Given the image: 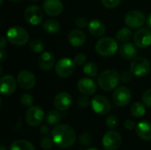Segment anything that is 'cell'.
Returning a JSON list of instances; mask_svg holds the SVG:
<instances>
[{"instance_id":"34","label":"cell","mask_w":151,"mask_h":150,"mask_svg":"<svg viewBox=\"0 0 151 150\" xmlns=\"http://www.w3.org/2000/svg\"><path fill=\"white\" fill-rule=\"evenodd\" d=\"M101 1L104 6H105L106 8L113 9V8H116L120 4L121 0H101Z\"/></svg>"},{"instance_id":"32","label":"cell","mask_w":151,"mask_h":150,"mask_svg":"<svg viewBox=\"0 0 151 150\" xmlns=\"http://www.w3.org/2000/svg\"><path fill=\"white\" fill-rule=\"evenodd\" d=\"M106 126L110 129H115L119 125V119L115 115L109 116L106 119Z\"/></svg>"},{"instance_id":"39","label":"cell","mask_w":151,"mask_h":150,"mask_svg":"<svg viewBox=\"0 0 151 150\" xmlns=\"http://www.w3.org/2000/svg\"><path fill=\"white\" fill-rule=\"evenodd\" d=\"M88 22L87 19L83 17H79L75 19V25L79 27V28H83L87 26Z\"/></svg>"},{"instance_id":"4","label":"cell","mask_w":151,"mask_h":150,"mask_svg":"<svg viewBox=\"0 0 151 150\" xmlns=\"http://www.w3.org/2000/svg\"><path fill=\"white\" fill-rule=\"evenodd\" d=\"M28 32L20 27H12L6 32V39L8 42L17 46L25 45L28 42Z\"/></svg>"},{"instance_id":"45","label":"cell","mask_w":151,"mask_h":150,"mask_svg":"<svg viewBox=\"0 0 151 150\" xmlns=\"http://www.w3.org/2000/svg\"><path fill=\"white\" fill-rule=\"evenodd\" d=\"M0 150H7V149L4 148V145H2V146H1V149H0Z\"/></svg>"},{"instance_id":"14","label":"cell","mask_w":151,"mask_h":150,"mask_svg":"<svg viewBox=\"0 0 151 150\" xmlns=\"http://www.w3.org/2000/svg\"><path fill=\"white\" fill-rule=\"evenodd\" d=\"M72 103H73L72 96L67 92H61L58 94L53 101L55 108L60 111H67L71 107Z\"/></svg>"},{"instance_id":"42","label":"cell","mask_w":151,"mask_h":150,"mask_svg":"<svg viewBox=\"0 0 151 150\" xmlns=\"http://www.w3.org/2000/svg\"><path fill=\"white\" fill-rule=\"evenodd\" d=\"M5 43H6L5 39H4V36H2V37H1V43H0V47H1V49H3V48L5 46Z\"/></svg>"},{"instance_id":"19","label":"cell","mask_w":151,"mask_h":150,"mask_svg":"<svg viewBox=\"0 0 151 150\" xmlns=\"http://www.w3.org/2000/svg\"><path fill=\"white\" fill-rule=\"evenodd\" d=\"M86 34L80 29H73L68 34V41L74 47H81L86 42Z\"/></svg>"},{"instance_id":"30","label":"cell","mask_w":151,"mask_h":150,"mask_svg":"<svg viewBox=\"0 0 151 150\" xmlns=\"http://www.w3.org/2000/svg\"><path fill=\"white\" fill-rule=\"evenodd\" d=\"M29 48L32 51L35 52V53H39L42 52L44 49V45L43 42L39 40V39H33L30 41L29 42Z\"/></svg>"},{"instance_id":"46","label":"cell","mask_w":151,"mask_h":150,"mask_svg":"<svg viewBox=\"0 0 151 150\" xmlns=\"http://www.w3.org/2000/svg\"><path fill=\"white\" fill-rule=\"evenodd\" d=\"M10 1H12V2H19L20 0H10Z\"/></svg>"},{"instance_id":"35","label":"cell","mask_w":151,"mask_h":150,"mask_svg":"<svg viewBox=\"0 0 151 150\" xmlns=\"http://www.w3.org/2000/svg\"><path fill=\"white\" fill-rule=\"evenodd\" d=\"M87 60V56L83 53H79L74 57L73 62L76 65H82Z\"/></svg>"},{"instance_id":"41","label":"cell","mask_w":151,"mask_h":150,"mask_svg":"<svg viewBox=\"0 0 151 150\" xmlns=\"http://www.w3.org/2000/svg\"><path fill=\"white\" fill-rule=\"evenodd\" d=\"M40 131H41V133H42V135H48V134H49V132H50V131H49L48 126H45V125H43V126H41Z\"/></svg>"},{"instance_id":"6","label":"cell","mask_w":151,"mask_h":150,"mask_svg":"<svg viewBox=\"0 0 151 150\" xmlns=\"http://www.w3.org/2000/svg\"><path fill=\"white\" fill-rule=\"evenodd\" d=\"M75 65H76L72 59L68 57H63L58 61L55 66L56 74L61 78H68L73 73Z\"/></svg>"},{"instance_id":"13","label":"cell","mask_w":151,"mask_h":150,"mask_svg":"<svg viewBox=\"0 0 151 150\" xmlns=\"http://www.w3.org/2000/svg\"><path fill=\"white\" fill-rule=\"evenodd\" d=\"M17 81L21 88L27 90L33 88L35 85V77L30 71L23 70L19 72L17 76Z\"/></svg>"},{"instance_id":"11","label":"cell","mask_w":151,"mask_h":150,"mask_svg":"<svg viewBox=\"0 0 151 150\" xmlns=\"http://www.w3.org/2000/svg\"><path fill=\"white\" fill-rule=\"evenodd\" d=\"M145 22V15L140 11H131L125 17V23L131 28H140Z\"/></svg>"},{"instance_id":"44","label":"cell","mask_w":151,"mask_h":150,"mask_svg":"<svg viewBox=\"0 0 151 150\" xmlns=\"http://www.w3.org/2000/svg\"><path fill=\"white\" fill-rule=\"evenodd\" d=\"M0 53H1V56H0V57H1V60H3V59H4V50H3V49H1V51H0Z\"/></svg>"},{"instance_id":"17","label":"cell","mask_w":151,"mask_h":150,"mask_svg":"<svg viewBox=\"0 0 151 150\" xmlns=\"http://www.w3.org/2000/svg\"><path fill=\"white\" fill-rule=\"evenodd\" d=\"M16 89V80L12 75H5L0 80V91L3 95H10Z\"/></svg>"},{"instance_id":"15","label":"cell","mask_w":151,"mask_h":150,"mask_svg":"<svg viewBox=\"0 0 151 150\" xmlns=\"http://www.w3.org/2000/svg\"><path fill=\"white\" fill-rule=\"evenodd\" d=\"M134 44L139 48H146L151 44V32L147 28H140L134 36Z\"/></svg>"},{"instance_id":"24","label":"cell","mask_w":151,"mask_h":150,"mask_svg":"<svg viewBox=\"0 0 151 150\" xmlns=\"http://www.w3.org/2000/svg\"><path fill=\"white\" fill-rule=\"evenodd\" d=\"M10 150H35V147L27 141L18 140L12 143Z\"/></svg>"},{"instance_id":"28","label":"cell","mask_w":151,"mask_h":150,"mask_svg":"<svg viewBox=\"0 0 151 150\" xmlns=\"http://www.w3.org/2000/svg\"><path fill=\"white\" fill-rule=\"evenodd\" d=\"M132 31L131 29L127 28V27H123L121 29H119L117 33V40L122 42H127V41H129L132 37Z\"/></svg>"},{"instance_id":"48","label":"cell","mask_w":151,"mask_h":150,"mask_svg":"<svg viewBox=\"0 0 151 150\" xmlns=\"http://www.w3.org/2000/svg\"><path fill=\"white\" fill-rule=\"evenodd\" d=\"M0 4H3V0H1V3H0Z\"/></svg>"},{"instance_id":"1","label":"cell","mask_w":151,"mask_h":150,"mask_svg":"<svg viewBox=\"0 0 151 150\" xmlns=\"http://www.w3.org/2000/svg\"><path fill=\"white\" fill-rule=\"evenodd\" d=\"M51 136L54 143L61 149L70 148L76 141V133L74 129L66 124L58 125L54 127Z\"/></svg>"},{"instance_id":"29","label":"cell","mask_w":151,"mask_h":150,"mask_svg":"<svg viewBox=\"0 0 151 150\" xmlns=\"http://www.w3.org/2000/svg\"><path fill=\"white\" fill-rule=\"evenodd\" d=\"M83 71L87 75L90 77H96L98 72V67L95 63L88 62L83 66Z\"/></svg>"},{"instance_id":"7","label":"cell","mask_w":151,"mask_h":150,"mask_svg":"<svg viewBox=\"0 0 151 150\" xmlns=\"http://www.w3.org/2000/svg\"><path fill=\"white\" fill-rule=\"evenodd\" d=\"M26 122L30 126L35 127L41 125L44 118L43 110L40 106H32L29 107L26 113Z\"/></svg>"},{"instance_id":"16","label":"cell","mask_w":151,"mask_h":150,"mask_svg":"<svg viewBox=\"0 0 151 150\" xmlns=\"http://www.w3.org/2000/svg\"><path fill=\"white\" fill-rule=\"evenodd\" d=\"M42 8L48 15L58 16L63 11V4L61 0H44Z\"/></svg>"},{"instance_id":"23","label":"cell","mask_w":151,"mask_h":150,"mask_svg":"<svg viewBox=\"0 0 151 150\" xmlns=\"http://www.w3.org/2000/svg\"><path fill=\"white\" fill-rule=\"evenodd\" d=\"M88 30L92 35L96 37H100L104 34L106 31V27L102 20L93 19L88 24Z\"/></svg>"},{"instance_id":"40","label":"cell","mask_w":151,"mask_h":150,"mask_svg":"<svg viewBox=\"0 0 151 150\" xmlns=\"http://www.w3.org/2000/svg\"><path fill=\"white\" fill-rule=\"evenodd\" d=\"M125 127L127 130H134L136 127V126H135V124H134V122L133 120H129L128 119V120L125 121Z\"/></svg>"},{"instance_id":"38","label":"cell","mask_w":151,"mask_h":150,"mask_svg":"<svg viewBox=\"0 0 151 150\" xmlns=\"http://www.w3.org/2000/svg\"><path fill=\"white\" fill-rule=\"evenodd\" d=\"M133 78V75L131 72H127V71H124L121 72L120 74V80L124 83H127V82H129Z\"/></svg>"},{"instance_id":"49","label":"cell","mask_w":151,"mask_h":150,"mask_svg":"<svg viewBox=\"0 0 151 150\" xmlns=\"http://www.w3.org/2000/svg\"><path fill=\"white\" fill-rule=\"evenodd\" d=\"M31 1H37V0H31Z\"/></svg>"},{"instance_id":"10","label":"cell","mask_w":151,"mask_h":150,"mask_svg":"<svg viewBox=\"0 0 151 150\" xmlns=\"http://www.w3.org/2000/svg\"><path fill=\"white\" fill-rule=\"evenodd\" d=\"M131 97H132L131 91L127 87H119L114 91L112 95L114 103L119 107H124L127 105L131 100Z\"/></svg>"},{"instance_id":"25","label":"cell","mask_w":151,"mask_h":150,"mask_svg":"<svg viewBox=\"0 0 151 150\" xmlns=\"http://www.w3.org/2000/svg\"><path fill=\"white\" fill-rule=\"evenodd\" d=\"M42 27L49 34H56V33H58L59 31L60 25L55 19H49V20H47L46 22L43 23Z\"/></svg>"},{"instance_id":"22","label":"cell","mask_w":151,"mask_h":150,"mask_svg":"<svg viewBox=\"0 0 151 150\" xmlns=\"http://www.w3.org/2000/svg\"><path fill=\"white\" fill-rule=\"evenodd\" d=\"M137 135L143 141H151V123L148 121L140 122L136 127Z\"/></svg>"},{"instance_id":"5","label":"cell","mask_w":151,"mask_h":150,"mask_svg":"<svg viewBox=\"0 0 151 150\" xmlns=\"http://www.w3.org/2000/svg\"><path fill=\"white\" fill-rule=\"evenodd\" d=\"M150 62L149 61V59L143 57H134L130 65L131 72L137 77H142L147 75L150 72Z\"/></svg>"},{"instance_id":"12","label":"cell","mask_w":151,"mask_h":150,"mask_svg":"<svg viewBox=\"0 0 151 150\" xmlns=\"http://www.w3.org/2000/svg\"><path fill=\"white\" fill-rule=\"evenodd\" d=\"M94 111L99 115H106L111 111V103L108 99L103 95H96L91 102Z\"/></svg>"},{"instance_id":"26","label":"cell","mask_w":151,"mask_h":150,"mask_svg":"<svg viewBox=\"0 0 151 150\" xmlns=\"http://www.w3.org/2000/svg\"><path fill=\"white\" fill-rule=\"evenodd\" d=\"M62 116L58 111H50L46 116V123L50 126H55L59 123Z\"/></svg>"},{"instance_id":"3","label":"cell","mask_w":151,"mask_h":150,"mask_svg":"<svg viewBox=\"0 0 151 150\" xmlns=\"http://www.w3.org/2000/svg\"><path fill=\"white\" fill-rule=\"evenodd\" d=\"M119 49L118 42L111 37H104L97 41L96 44V50L98 55L102 57H111Z\"/></svg>"},{"instance_id":"33","label":"cell","mask_w":151,"mask_h":150,"mask_svg":"<svg viewBox=\"0 0 151 150\" xmlns=\"http://www.w3.org/2000/svg\"><path fill=\"white\" fill-rule=\"evenodd\" d=\"M53 144H55L54 141H53V140L50 139L48 136L42 138V141H41V147H42V149H43L44 150L50 149L52 148Z\"/></svg>"},{"instance_id":"43","label":"cell","mask_w":151,"mask_h":150,"mask_svg":"<svg viewBox=\"0 0 151 150\" xmlns=\"http://www.w3.org/2000/svg\"><path fill=\"white\" fill-rule=\"evenodd\" d=\"M147 25H148L149 28L151 29V13L149 15V17H148V19H147Z\"/></svg>"},{"instance_id":"37","label":"cell","mask_w":151,"mask_h":150,"mask_svg":"<svg viewBox=\"0 0 151 150\" xmlns=\"http://www.w3.org/2000/svg\"><path fill=\"white\" fill-rule=\"evenodd\" d=\"M90 100L88 96H81L79 98L78 100V105L81 107V108H87L89 106L90 104Z\"/></svg>"},{"instance_id":"9","label":"cell","mask_w":151,"mask_h":150,"mask_svg":"<svg viewBox=\"0 0 151 150\" xmlns=\"http://www.w3.org/2000/svg\"><path fill=\"white\" fill-rule=\"evenodd\" d=\"M24 16H25L26 20L33 26H37L41 24L43 19L42 11L37 5L28 6L25 11Z\"/></svg>"},{"instance_id":"27","label":"cell","mask_w":151,"mask_h":150,"mask_svg":"<svg viewBox=\"0 0 151 150\" xmlns=\"http://www.w3.org/2000/svg\"><path fill=\"white\" fill-rule=\"evenodd\" d=\"M131 114L135 118H142L144 116L146 110L145 106L142 103H134L131 106Z\"/></svg>"},{"instance_id":"36","label":"cell","mask_w":151,"mask_h":150,"mask_svg":"<svg viewBox=\"0 0 151 150\" xmlns=\"http://www.w3.org/2000/svg\"><path fill=\"white\" fill-rule=\"evenodd\" d=\"M142 102L147 106L151 108V89L146 90L142 95Z\"/></svg>"},{"instance_id":"2","label":"cell","mask_w":151,"mask_h":150,"mask_svg":"<svg viewBox=\"0 0 151 150\" xmlns=\"http://www.w3.org/2000/svg\"><path fill=\"white\" fill-rule=\"evenodd\" d=\"M120 80V74L117 70L109 69L101 72L98 76L97 82L99 87L104 91H111L114 89Z\"/></svg>"},{"instance_id":"18","label":"cell","mask_w":151,"mask_h":150,"mask_svg":"<svg viewBox=\"0 0 151 150\" xmlns=\"http://www.w3.org/2000/svg\"><path fill=\"white\" fill-rule=\"evenodd\" d=\"M78 89L79 91L85 95H93L94 93H96L97 86L96 84V82L88 78H82L78 81L77 84Z\"/></svg>"},{"instance_id":"31","label":"cell","mask_w":151,"mask_h":150,"mask_svg":"<svg viewBox=\"0 0 151 150\" xmlns=\"http://www.w3.org/2000/svg\"><path fill=\"white\" fill-rule=\"evenodd\" d=\"M19 102L24 107H32L34 103V98L29 94H23L19 97Z\"/></svg>"},{"instance_id":"47","label":"cell","mask_w":151,"mask_h":150,"mask_svg":"<svg viewBox=\"0 0 151 150\" xmlns=\"http://www.w3.org/2000/svg\"><path fill=\"white\" fill-rule=\"evenodd\" d=\"M88 150H98V149H88Z\"/></svg>"},{"instance_id":"8","label":"cell","mask_w":151,"mask_h":150,"mask_svg":"<svg viewBox=\"0 0 151 150\" xmlns=\"http://www.w3.org/2000/svg\"><path fill=\"white\" fill-rule=\"evenodd\" d=\"M122 142L121 136L115 131L107 132L103 138V147L105 150L118 149Z\"/></svg>"},{"instance_id":"21","label":"cell","mask_w":151,"mask_h":150,"mask_svg":"<svg viewBox=\"0 0 151 150\" xmlns=\"http://www.w3.org/2000/svg\"><path fill=\"white\" fill-rule=\"evenodd\" d=\"M55 65V57L50 52H42L38 59V65L43 71L50 70Z\"/></svg>"},{"instance_id":"20","label":"cell","mask_w":151,"mask_h":150,"mask_svg":"<svg viewBox=\"0 0 151 150\" xmlns=\"http://www.w3.org/2000/svg\"><path fill=\"white\" fill-rule=\"evenodd\" d=\"M119 54L125 60H133L137 55V49L133 43L127 42L120 46Z\"/></svg>"}]
</instances>
